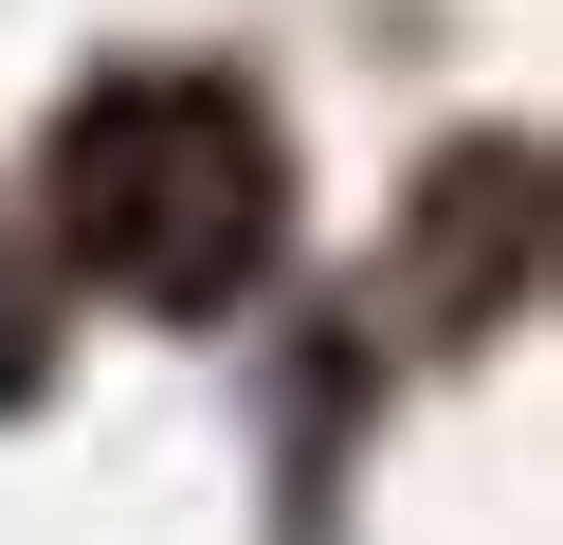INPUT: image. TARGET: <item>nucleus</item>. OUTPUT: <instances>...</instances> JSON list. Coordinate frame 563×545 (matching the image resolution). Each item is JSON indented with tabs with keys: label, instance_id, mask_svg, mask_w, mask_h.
<instances>
[{
	"label": "nucleus",
	"instance_id": "f257e3e1",
	"mask_svg": "<svg viewBox=\"0 0 563 545\" xmlns=\"http://www.w3.org/2000/svg\"><path fill=\"white\" fill-rule=\"evenodd\" d=\"M55 237H74L91 291H128V309H219V291H255L273 254V145L236 91H91L74 128H55Z\"/></svg>",
	"mask_w": 563,
	"mask_h": 545
}]
</instances>
